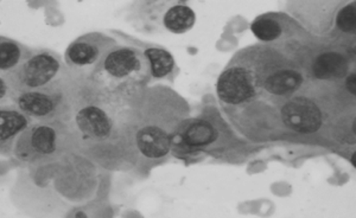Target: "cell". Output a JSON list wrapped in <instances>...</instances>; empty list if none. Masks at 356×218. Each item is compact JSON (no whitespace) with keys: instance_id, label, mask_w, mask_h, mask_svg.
I'll return each instance as SVG.
<instances>
[{"instance_id":"obj_1","label":"cell","mask_w":356,"mask_h":218,"mask_svg":"<svg viewBox=\"0 0 356 218\" xmlns=\"http://www.w3.org/2000/svg\"><path fill=\"white\" fill-rule=\"evenodd\" d=\"M303 75L280 51L267 45H252L235 53L216 83V93L227 117L243 134L261 137L265 119L271 112L280 115L288 101L303 83ZM275 117V115H273Z\"/></svg>"},{"instance_id":"obj_2","label":"cell","mask_w":356,"mask_h":218,"mask_svg":"<svg viewBox=\"0 0 356 218\" xmlns=\"http://www.w3.org/2000/svg\"><path fill=\"white\" fill-rule=\"evenodd\" d=\"M62 58L58 53L42 50L22 65L16 72L3 77L13 94L33 90H50L62 73Z\"/></svg>"},{"instance_id":"obj_3","label":"cell","mask_w":356,"mask_h":218,"mask_svg":"<svg viewBox=\"0 0 356 218\" xmlns=\"http://www.w3.org/2000/svg\"><path fill=\"white\" fill-rule=\"evenodd\" d=\"M115 47H118L117 41L112 37L100 33H86L70 43L65 50V63L76 70L83 69L85 72H92L90 69L93 68V72H97L106 56Z\"/></svg>"},{"instance_id":"obj_4","label":"cell","mask_w":356,"mask_h":218,"mask_svg":"<svg viewBox=\"0 0 356 218\" xmlns=\"http://www.w3.org/2000/svg\"><path fill=\"white\" fill-rule=\"evenodd\" d=\"M60 133L54 125L36 124L17 137L15 142V157L22 162H33L54 156L58 151Z\"/></svg>"},{"instance_id":"obj_5","label":"cell","mask_w":356,"mask_h":218,"mask_svg":"<svg viewBox=\"0 0 356 218\" xmlns=\"http://www.w3.org/2000/svg\"><path fill=\"white\" fill-rule=\"evenodd\" d=\"M284 125L298 133H314L323 124V115L315 102L307 97L289 99L280 109Z\"/></svg>"},{"instance_id":"obj_6","label":"cell","mask_w":356,"mask_h":218,"mask_svg":"<svg viewBox=\"0 0 356 218\" xmlns=\"http://www.w3.org/2000/svg\"><path fill=\"white\" fill-rule=\"evenodd\" d=\"M146 63L149 61L145 55H142L137 49L115 47L106 56L102 68L113 80L130 81L142 76Z\"/></svg>"},{"instance_id":"obj_7","label":"cell","mask_w":356,"mask_h":218,"mask_svg":"<svg viewBox=\"0 0 356 218\" xmlns=\"http://www.w3.org/2000/svg\"><path fill=\"white\" fill-rule=\"evenodd\" d=\"M21 112L33 119L53 117L61 105V94L50 90H33L11 95Z\"/></svg>"},{"instance_id":"obj_8","label":"cell","mask_w":356,"mask_h":218,"mask_svg":"<svg viewBox=\"0 0 356 218\" xmlns=\"http://www.w3.org/2000/svg\"><path fill=\"white\" fill-rule=\"evenodd\" d=\"M220 137V128L207 117H195L184 122L177 137L189 150H207L214 145Z\"/></svg>"},{"instance_id":"obj_9","label":"cell","mask_w":356,"mask_h":218,"mask_svg":"<svg viewBox=\"0 0 356 218\" xmlns=\"http://www.w3.org/2000/svg\"><path fill=\"white\" fill-rule=\"evenodd\" d=\"M291 18L284 13H264L252 22L251 30L260 42L266 44H282L286 41L289 28H292Z\"/></svg>"},{"instance_id":"obj_10","label":"cell","mask_w":356,"mask_h":218,"mask_svg":"<svg viewBox=\"0 0 356 218\" xmlns=\"http://www.w3.org/2000/svg\"><path fill=\"white\" fill-rule=\"evenodd\" d=\"M174 137L157 126H146L138 131L136 142L138 149L151 159L165 157L172 147Z\"/></svg>"},{"instance_id":"obj_11","label":"cell","mask_w":356,"mask_h":218,"mask_svg":"<svg viewBox=\"0 0 356 218\" xmlns=\"http://www.w3.org/2000/svg\"><path fill=\"white\" fill-rule=\"evenodd\" d=\"M76 125L83 135L92 140H104L112 130L110 117L95 106L85 107L76 114Z\"/></svg>"},{"instance_id":"obj_12","label":"cell","mask_w":356,"mask_h":218,"mask_svg":"<svg viewBox=\"0 0 356 218\" xmlns=\"http://www.w3.org/2000/svg\"><path fill=\"white\" fill-rule=\"evenodd\" d=\"M33 50L13 41L8 37H0V70L1 76L5 77L16 72L22 65L33 56Z\"/></svg>"},{"instance_id":"obj_13","label":"cell","mask_w":356,"mask_h":218,"mask_svg":"<svg viewBox=\"0 0 356 218\" xmlns=\"http://www.w3.org/2000/svg\"><path fill=\"white\" fill-rule=\"evenodd\" d=\"M30 117L17 109L1 108L0 128H1V152L5 153L13 146V140L19 137L30 126Z\"/></svg>"},{"instance_id":"obj_14","label":"cell","mask_w":356,"mask_h":218,"mask_svg":"<svg viewBox=\"0 0 356 218\" xmlns=\"http://www.w3.org/2000/svg\"><path fill=\"white\" fill-rule=\"evenodd\" d=\"M348 63L341 53H324L316 58L312 65V73L318 80H330L343 77Z\"/></svg>"},{"instance_id":"obj_15","label":"cell","mask_w":356,"mask_h":218,"mask_svg":"<svg viewBox=\"0 0 356 218\" xmlns=\"http://www.w3.org/2000/svg\"><path fill=\"white\" fill-rule=\"evenodd\" d=\"M144 55L150 65L151 76L156 80L168 77H170L171 80L174 78L171 74L176 73L177 69L174 57L168 50L162 48H149L144 51Z\"/></svg>"},{"instance_id":"obj_16","label":"cell","mask_w":356,"mask_h":218,"mask_svg":"<svg viewBox=\"0 0 356 218\" xmlns=\"http://www.w3.org/2000/svg\"><path fill=\"white\" fill-rule=\"evenodd\" d=\"M196 16L195 12L188 5H174L172 8L166 11L163 18V23L165 28L172 33L182 35L189 31L194 26Z\"/></svg>"},{"instance_id":"obj_17","label":"cell","mask_w":356,"mask_h":218,"mask_svg":"<svg viewBox=\"0 0 356 218\" xmlns=\"http://www.w3.org/2000/svg\"><path fill=\"white\" fill-rule=\"evenodd\" d=\"M336 24L343 33L354 31L356 25L355 5H347L342 8L336 17Z\"/></svg>"},{"instance_id":"obj_18","label":"cell","mask_w":356,"mask_h":218,"mask_svg":"<svg viewBox=\"0 0 356 218\" xmlns=\"http://www.w3.org/2000/svg\"><path fill=\"white\" fill-rule=\"evenodd\" d=\"M346 85H347V89H348L349 92L353 94V95H355L356 94V76L355 73H352L349 75L348 78H347V82H346Z\"/></svg>"},{"instance_id":"obj_19","label":"cell","mask_w":356,"mask_h":218,"mask_svg":"<svg viewBox=\"0 0 356 218\" xmlns=\"http://www.w3.org/2000/svg\"><path fill=\"white\" fill-rule=\"evenodd\" d=\"M6 93H8V95H10V87H8L4 78L1 77L0 78V99H1V101H4Z\"/></svg>"}]
</instances>
